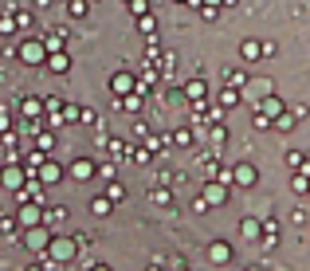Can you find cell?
Segmentation results:
<instances>
[{
	"label": "cell",
	"instance_id": "7a4b0ae2",
	"mask_svg": "<svg viewBox=\"0 0 310 271\" xmlns=\"http://www.w3.org/2000/svg\"><path fill=\"white\" fill-rule=\"evenodd\" d=\"M52 67L55 71H67V55H52Z\"/></svg>",
	"mask_w": 310,
	"mask_h": 271
},
{
	"label": "cell",
	"instance_id": "6da1fadb",
	"mask_svg": "<svg viewBox=\"0 0 310 271\" xmlns=\"http://www.w3.org/2000/svg\"><path fill=\"white\" fill-rule=\"evenodd\" d=\"M208 256H212L216 264H228V256H232V252H228V244H212V252H208Z\"/></svg>",
	"mask_w": 310,
	"mask_h": 271
}]
</instances>
